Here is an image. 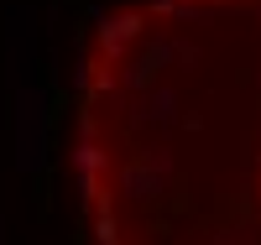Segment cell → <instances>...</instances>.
I'll return each mask as SVG.
<instances>
[{
  "instance_id": "obj_1",
  "label": "cell",
  "mask_w": 261,
  "mask_h": 245,
  "mask_svg": "<svg viewBox=\"0 0 261 245\" xmlns=\"http://www.w3.org/2000/svg\"><path fill=\"white\" fill-rule=\"evenodd\" d=\"M68 162L89 245H261V0H110Z\"/></svg>"
}]
</instances>
